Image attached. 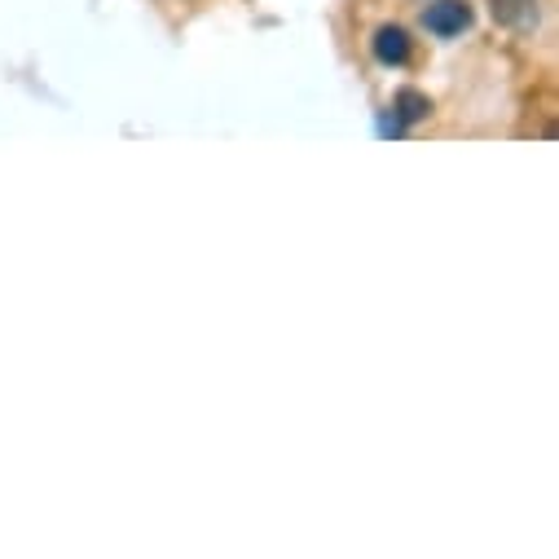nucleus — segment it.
<instances>
[{
	"instance_id": "nucleus-1",
	"label": "nucleus",
	"mask_w": 559,
	"mask_h": 559,
	"mask_svg": "<svg viewBox=\"0 0 559 559\" xmlns=\"http://www.w3.org/2000/svg\"><path fill=\"white\" fill-rule=\"evenodd\" d=\"M424 27L432 36H441V40L463 36L472 27V5H467V0H432V5L424 10Z\"/></svg>"
},
{
	"instance_id": "nucleus-2",
	"label": "nucleus",
	"mask_w": 559,
	"mask_h": 559,
	"mask_svg": "<svg viewBox=\"0 0 559 559\" xmlns=\"http://www.w3.org/2000/svg\"><path fill=\"white\" fill-rule=\"evenodd\" d=\"M489 10L511 32H533L542 19V0H489Z\"/></svg>"
},
{
	"instance_id": "nucleus-3",
	"label": "nucleus",
	"mask_w": 559,
	"mask_h": 559,
	"mask_svg": "<svg viewBox=\"0 0 559 559\" xmlns=\"http://www.w3.org/2000/svg\"><path fill=\"white\" fill-rule=\"evenodd\" d=\"M370 53L383 62V67H401V62H409V36H405V27H379L374 32V40H370Z\"/></svg>"
},
{
	"instance_id": "nucleus-4",
	"label": "nucleus",
	"mask_w": 559,
	"mask_h": 559,
	"mask_svg": "<svg viewBox=\"0 0 559 559\" xmlns=\"http://www.w3.org/2000/svg\"><path fill=\"white\" fill-rule=\"evenodd\" d=\"M392 110H396V123H418V119L432 115V102L424 93H414V88H401L396 102H392Z\"/></svg>"
}]
</instances>
